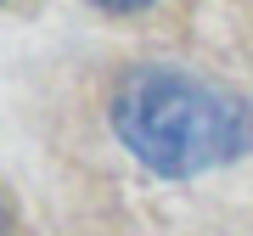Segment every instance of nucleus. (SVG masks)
I'll list each match as a JSON object with an SVG mask.
<instances>
[{
  "mask_svg": "<svg viewBox=\"0 0 253 236\" xmlns=\"http://www.w3.org/2000/svg\"><path fill=\"white\" fill-rule=\"evenodd\" d=\"M113 129L152 174L186 180L248 152L253 107L186 68H135L113 96Z\"/></svg>",
  "mask_w": 253,
  "mask_h": 236,
  "instance_id": "1",
  "label": "nucleus"
},
{
  "mask_svg": "<svg viewBox=\"0 0 253 236\" xmlns=\"http://www.w3.org/2000/svg\"><path fill=\"white\" fill-rule=\"evenodd\" d=\"M101 11H141V6H152V0H96Z\"/></svg>",
  "mask_w": 253,
  "mask_h": 236,
  "instance_id": "2",
  "label": "nucleus"
},
{
  "mask_svg": "<svg viewBox=\"0 0 253 236\" xmlns=\"http://www.w3.org/2000/svg\"><path fill=\"white\" fill-rule=\"evenodd\" d=\"M0 236H6V197H0Z\"/></svg>",
  "mask_w": 253,
  "mask_h": 236,
  "instance_id": "3",
  "label": "nucleus"
}]
</instances>
